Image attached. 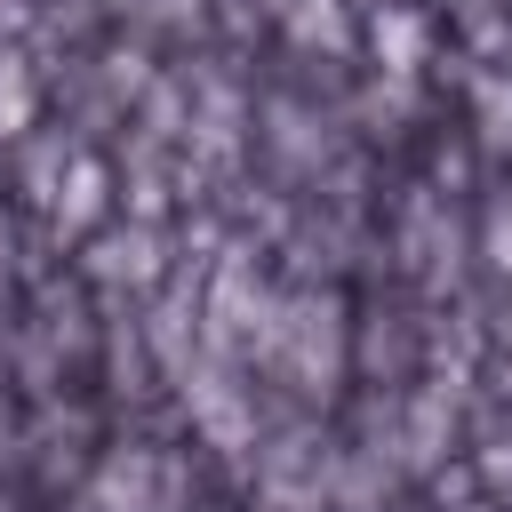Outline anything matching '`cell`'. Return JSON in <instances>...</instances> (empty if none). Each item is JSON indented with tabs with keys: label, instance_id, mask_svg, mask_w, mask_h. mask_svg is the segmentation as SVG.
<instances>
[{
	"label": "cell",
	"instance_id": "obj_1",
	"mask_svg": "<svg viewBox=\"0 0 512 512\" xmlns=\"http://www.w3.org/2000/svg\"><path fill=\"white\" fill-rule=\"evenodd\" d=\"M424 40H432V24H424L416 8H384V16H376V56H384L392 72H416V64H424Z\"/></svg>",
	"mask_w": 512,
	"mask_h": 512
},
{
	"label": "cell",
	"instance_id": "obj_5",
	"mask_svg": "<svg viewBox=\"0 0 512 512\" xmlns=\"http://www.w3.org/2000/svg\"><path fill=\"white\" fill-rule=\"evenodd\" d=\"M480 112H488V144H512V88L480 80Z\"/></svg>",
	"mask_w": 512,
	"mask_h": 512
},
{
	"label": "cell",
	"instance_id": "obj_7",
	"mask_svg": "<svg viewBox=\"0 0 512 512\" xmlns=\"http://www.w3.org/2000/svg\"><path fill=\"white\" fill-rule=\"evenodd\" d=\"M504 336H512V320H504Z\"/></svg>",
	"mask_w": 512,
	"mask_h": 512
},
{
	"label": "cell",
	"instance_id": "obj_4",
	"mask_svg": "<svg viewBox=\"0 0 512 512\" xmlns=\"http://www.w3.org/2000/svg\"><path fill=\"white\" fill-rule=\"evenodd\" d=\"M96 264H104V272H136V280H144V272H152V240H144V232L104 240V256H96Z\"/></svg>",
	"mask_w": 512,
	"mask_h": 512
},
{
	"label": "cell",
	"instance_id": "obj_2",
	"mask_svg": "<svg viewBox=\"0 0 512 512\" xmlns=\"http://www.w3.org/2000/svg\"><path fill=\"white\" fill-rule=\"evenodd\" d=\"M96 208H104V168H96V160H72L64 200H56V224H64V232H80V224H96Z\"/></svg>",
	"mask_w": 512,
	"mask_h": 512
},
{
	"label": "cell",
	"instance_id": "obj_6",
	"mask_svg": "<svg viewBox=\"0 0 512 512\" xmlns=\"http://www.w3.org/2000/svg\"><path fill=\"white\" fill-rule=\"evenodd\" d=\"M488 256L512 272V208H496V224H488Z\"/></svg>",
	"mask_w": 512,
	"mask_h": 512
},
{
	"label": "cell",
	"instance_id": "obj_3",
	"mask_svg": "<svg viewBox=\"0 0 512 512\" xmlns=\"http://www.w3.org/2000/svg\"><path fill=\"white\" fill-rule=\"evenodd\" d=\"M32 120V72L16 56H0V136H16Z\"/></svg>",
	"mask_w": 512,
	"mask_h": 512
}]
</instances>
